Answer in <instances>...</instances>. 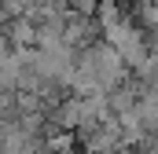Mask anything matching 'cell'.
<instances>
[{
  "instance_id": "277c9868",
  "label": "cell",
  "mask_w": 158,
  "mask_h": 154,
  "mask_svg": "<svg viewBox=\"0 0 158 154\" xmlns=\"http://www.w3.org/2000/svg\"><path fill=\"white\" fill-rule=\"evenodd\" d=\"M118 4H121V0H118ZM129 4H132V0H129Z\"/></svg>"
},
{
  "instance_id": "7a4b0ae2",
  "label": "cell",
  "mask_w": 158,
  "mask_h": 154,
  "mask_svg": "<svg viewBox=\"0 0 158 154\" xmlns=\"http://www.w3.org/2000/svg\"><path fill=\"white\" fill-rule=\"evenodd\" d=\"M121 147H125V140H121V125L114 117L96 125V128H85V151L88 154H118Z\"/></svg>"
},
{
  "instance_id": "3957f363",
  "label": "cell",
  "mask_w": 158,
  "mask_h": 154,
  "mask_svg": "<svg viewBox=\"0 0 158 154\" xmlns=\"http://www.w3.org/2000/svg\"><path fill=\"white\" fill-rule=\"evenodd\" d=\"M4 15H7V11H4V0H0V18H4Z\"/></svg>"
},
{
  "instance_id": "6da1fadb",
  "label": "cell",
  "mask_w": 158,
  "mask_h": 154,
  "mask_svg": "<svg viewBox=\"0 0 158 154\" xmlns=\"http://www.w3.org/2000/svg\"><path fill=\"white\" fill-rule=\"evenodd\" d=\"M103 44H110L114 51L121 55V63L136 74L147 59H151V44H147V37H143V30L125 15L121 22H114V26H107L103 30Z\"/></svg>"
}]
</instances>
